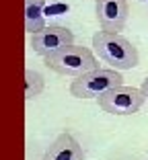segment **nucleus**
Segmentation results:
<instances>
[{
    "mask_svg": "<svg viewBox=\"0 0 148 160\" xmlns=\"http://www.w3.org/2000/svg\"><path fill=\"white\" fill-rule=\"evenodd\" d=\"M43 160H84V150L74 136L60 133L45 150Z\"/></svg>",
    "mask_w": 148,
    "mask_h": 160,
    "instance_id": "7",
    "label": "nucleus"
},
{
    "mask_svg": "<svg viewBox=\"0 0 148 160\" xmlns=\"http://www.w3.org/2000/svg\"><path fill=\"white\" fill-rule=\"evenodd\" d=\"M74 41V33L66 27H43L39 33L31 35V47L39 56H48Z\"/></svg>",
    "mask_w": 148,
    "mask_h": 160,
    "instance_id": "6",
    "label": "nucleus"
},
{
    "mask_svg": "<svg viewBox=\"0 0 148 160\" xmlns=\"http://www.w3.org/2000/svg\"><path fill=\"white\" fill-rule=\"evenodd\" d=\"M43 86H45L43 76L39 74L37 70L27 68V70H25V99L31 101V99H35V97H39V94L43 92Z\"/></svg>",
    "mask_w": 148,
    "mask_h": 160,
    "instance_id": "9",
    "label": "nucleus"
},
{
    "mask_svg": "<svg viewBox=\"0 0 148 160\" xmlns=\"http://www.w3.org/2000/svg\"><path fill=\"white\" fill-rule=\"evenodd\" d=\"M140 90H142L144 97L148 99V78H144V82H142V86H140Z\"/></svg>",
    "mask_w": 148,
    "mask_h": 160,
    "instance_id": "11",
    "label": "nucleus"
},
{
    "mask_svg": "<svg viewBox=\"0 0 148 160\" xmlns=\"http://www.w3.org/2000/svg\"><path fill=\"white\" fill-rule=\"evenodd\" d=\"M93 49L103 60L109 64L113 70H132L138 66V49L132 45L130 39H125L120 33H109V31H97L93 35Z\"/></svg>",
    "mask_w": 148,
    "mask_h": 160,
    "instance_id": "1",
    "label": "nucleus"
},
{
    "mask_svg": "<svg viewBox=\"0 0 148 160\" xmlns=\"http://www.w3.org/2000/svg\"><path fill=\"white\" fill-rule=\"evenodd\" d=\"M43 60H45V66L49 70L58 72L62 76H72V78L99 68V62H97L95 53L89 47L74 45V43L64 45L60 49H56V52L43 56Z\"/></svg>",
    "mask_w": 148,
    "mask_h": 160,
    "instance_id": "2",
    "label": "nucleus"
},
{
    "mask_svg": "<svg viewBox=\"0 0 148 160\" xmlns=\"http://www.w3.org/2000/svg\"><path fill=\"white\" fill-rule=\"evenodd\" d=\"M144 103H146V97L142 90L124 84L115 86L99 97V107L109 115H134L142 109Z\"/></svg>",
    "mask_w": 148,
    "mask_h": 160,
    "instance_id": "4",
    "label": "nucleus"
},
{
    "mask_svg": "<svg viewBox=\"0 0 148 160\" xmlns=\"http://www.w3.org/2000/svg\"><path fill=\"white\" fill-rule=\"evenodd\" d=\"M68 10V4H62V2H56V4H45L43 8V14L45 17H54V14H62Z\"/></svg>",
    "mask_w": 148,
    "mask_h": 160,
    "instance_id": "10",
    "label": "nucleus"
},
{
    "mask_svg": "<svg viewBox=\"0 0 148 160\" xmlns=\"http://www.w3.org/2000/svg\"><path fill=\"white\" fill-rule=\"evenodd\" d=\"M124 84L120 70L113 68H95L82 76H76L70 84V94L76 99H99L101 94L115 86Z\"/></svg>",
    "mask_w": 148,
    "mask_h": 160,
    "instance_id": "3",
    "label": "nucleus"
},
{
    "mask_svg": "<svg viewBox=\"0 0 148 160\" xmlns=\"http://www.w3.org/2000/svg\"><path fill=\"white\" fill-rule=\"evenodd\" d=\"M97 2V21L103 31L120 33L125 27L130 17L128 0H95Z\"/></svg>",
    "mask_w": 148,
    "mask_h": 160,
    "instance_id": "5",
    "label": "nucleus"
},
{
    "mask_svg": "<svg viewBox=\"0 0 148 160\" xmlns=\"http://www.w3.org/2000/svg\"><path fill=\"white\" fill-rule=\"evenodd\" d=\"M45 4L48 0H25V31L29 35L39 33L45 27Z\"/></svg>",
    "mask_w": 148,
    "mask_h": 160,
    "instance_id": "8",
    "label": "nucleus"
}]
</instances>
